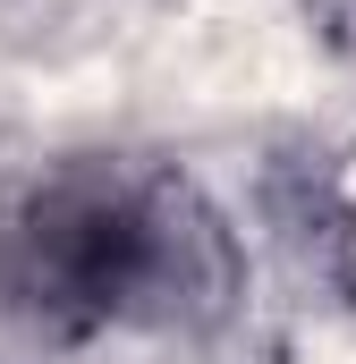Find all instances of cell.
Returning <instances> with one entry per match:
<instances>
[{"instance_id": "6da1fadb", "label": "cell", "mask_w": 356, "mask_h": 364, "mask_svg": "<svg viewBox=\"0 0 356 364\" xmlns=\"http://www.w3.org/2000/svg\"><path fill=\"white\" fill-rule=\"evenodd\" d=\"M204 229L187 220L178 186L136 170H68L34 186L0 229V296L34 331H110L170 314L195 279Z\"/></svg>"}]
</instances>
